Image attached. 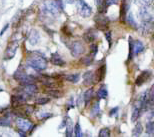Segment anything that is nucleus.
<instances>
[{
  "mask_svg": "<svg viewBox=\"0 0 154 137\" xmlns=\"http://www.w3.org/2000/svg\"><path fill=\"white\" fill-rule=\"evenodd\" d=\"M27 66L36 70V71H43L47 67V60L44 56L40 55L37 52H31L27 56L25 60Z\"/></svg>",
  "mask_w": 154,
  "mask_h": 137,
  "instance_id": "obj_1",
  "label": "nucleus"
},
{
  "mask_svg": "<svg viewBox=\"0 0 154 137\" xmlns=\"http://www.w3.org/2000/svg\"><path fill=\"white\" fill-rule=\"evenodd\" d=\"M41 10L45 14H47V15L57 16L62 9L58 6L56 0H46V1L42 4Z\"/></svg>",
  "mask_w": 154,
  "mask_h": 137,
  "instance_id": "obj_2",
  "label": "nucleus"
},
{
  "mask_svg": "<svg viewBox=\"0 0 154 137\" xmlns=\"http://www.w3.org/2000/svg\"><path fill=\"white\" fill-rule=\"evenodd\" d=\"M14 79H15L16 81L19 82V84L22 85V86L23 85L32 84V83H34V81H35L34 76L27 74L21 67L18 68L15 71V73H14Z\"/></svg>",
  "mask_w": 154,
  "mask_h": 137,
  "instance_id": "obj_3",
  "label": "nucleus"
},
{
  "mask_svg": "<svg viewBox=\"0 0 154 137\" xmlns=\"http://www.w3.org/2000/svg\"><path fill=\"white\" fill-rule=\"evenodd\" d=\"M76 6L78 13L80 14L82 17H89L92 14V9L91 7L86 3L84 0H76Z\"/></svg>",
  "mask_w": 154,
  "mask_h": 137,
  "instance_id": "obj_4",
  "label": "nucleus"
},
{
  "mask_svg": "<svg viewBox=\"0 0 154 137\" xmlns=\"http://www.w3.org/2000/svg\"><path fill=\"white\" fill-rule=\"evenodd\" d=\"M69 49L72 56H74V57H78V56L82 55L85 51V47L81 41H73L69 45Z\"/></svg>",
  "mask_w": 154,
  "mask_h": 137,
  "instance_id": "obj_5",
  "label": "nucleus"
},
{
  "mask_svg": "<svg viewBox=\"0 0 154 137\" xmlns=\"http://www.w3.org/2000/svg\"><path fill=\"white\" fill-rule=\"evenodd\" d=\"M94 20H95V23H96V26L99 30H105L108 27L109 19L105 15H103V14H98V15H96Z\"/></svg>",
  "mask_w": 154,
  "mask_h": 137,
  "instance_id": "obj_6",
  "label": "nucleus"
},
{
  "mask_svg": "<svg viewBox=\"0 0 154 137\" xmlns=\"http://www.w3.org/2000/svg\"><path fill=\"white\" fill-rule=\"evenodd\" d=\"M16 125H17L19 130H22L24 132L28 131L32 126L31 122L28 119H26V118H23V117H19L16 119Z\"/></svg>",
  "mask_w": 154,
  "mask_h": 137,
  "instance_id": "obj_7",
  "label": "nucleus"
},
{
  "mask_svg": "<svg viewBox=\"0 0 154 137\" xmlns=\"http://www.w3.org/2000/svg\"><path fill=\"white\" fill-rule=\"evenodd\" d=\"M152 76V72L150 70H144L143 72L140 73V75L135 80V84L137 86H141L142 84H144L146 81H148L149 78Z\"/></svg>",
  "mask_w": 154,
  "mask_h": 137,
  "instance_id": "obj_8",
  "label": "nucleus"
},
{
  "mask_svg": "<svg viewBox=\"0 0 154 137\" xmlns=\"http://www.w3.org/2000/svg\"><path fill=\"white\" fill-rule=\"evenodd\" d=\"M18 48V42L16 41H11V43L9 44L8 47H7L5 54H4V59H11L14 57L16 53V50Z\"/></svg>",
  "mask_w": 154,
  "mask_h": 137,
  "instance_id": "obj_9",
  "label": "nucleus"
},
{
  "mask_svg": "<svg viewBox=\"0 0 154 137\" xmlns=\"http://www.w3.org/2000/svg\"><path fill=\"white\" fill-rule=\"evenodd\" d=\"M17 90L25 92V93L29 94V95H34V94H36L37 92H38V87H37V85L32 83V84H28V85H23L20 89H17Z\"/></svg>",
  "mask_w": 154,
  "mask_h": 137,
  "instance_id": "obj_10",
  "label": "nucleus"
},
{
  "mask_svg": "<svg viewBox=\"0 0 154 137\" xmlns=\"http://www.w3.org/2000/svg\"><path fill=\"white\" fill-rule=\"evenodd\" d=\"M95 82V74L93 71H87L83 75V84L85 86H90Z\"/></svg>",
  "mask_w": 154,
  "mask_h": 137,
  "instance_id": "obj_11",
  "label": "nucleus"
},
{
  "mask_svg": "<svg viewBox=\"0 0 154 137\" xmlns=\"http://www.w3.org/2000/svg\"><path fill=\"white\" fill-rule=\"evenodd\" d=\"M97 38V32L93 29H89L87 30L83 35V39L85 40L87 43H92L94 42Z\"/></svg>",
  "mask_w": 154,
  "mask_h": 137,
  "instance_id": "obj_12",
  "label": "nucleus"
},
{
  "mask_svg": "<svg viewBox=\"0 0 154 137\" xmlns=\"http://www.w3.org/2000/svg\"><path fill=\"white\" fill-rule=\"evenodd\" d=\"M50 61L52 64L58 65V66H63L65 64V61L63 60L62 57L58 53H53L50 57Z\"/></svg>",
  "mask_w": 154,
  "mask_h": 137,
  "instance_id": "obj_13",
  "label": "nucleus"
},
{
  "mask_svg": "<svg viewBox=\"0 0 154 137\" xmlns=\"http://www.w3.org/2000/svg\"><path fill=\"white\" fill-rule=\"evenodd\" d=\"M38 40H39V33L37 30L33 29L29 34V37H28V41L31 45H36L38 43Z\"/></svg>",
  "mask_w": 154,
  "mask_h": 137,
  "instance_id": "obj_14",
  "label": "nucleus"
},
{
  "mask_svg": "<svg viewBox=\"0 0 154 137\" xmlns=\"http://www.w3.org/2000/svg\"><path fill=\"white\" fill-rule=\"evenodd\" d=\"M132 48H133V54H134V55H137V54L141 53L142 51H143L144 45L141 41H139V40H135V41L133 42Z\"/></svg>",
  "mask_w": 154,
  "mask_h": 137,
  "instance_id": "obj_15",
  "label": "nucleus"
},
{
  "mask_svg": "<svg viewBox=\"0 0 154 137\" xmlns=\"http://www.w3.org/2000/svg\"><path fill=\"white\" fill-rule=\"evenodd\" d=\"M18 109H19L20 111H22L23 112V114L24 115H30L31 113H33V111H34V108H33V106H31V105H21L18 107Z\"/></svg>",
  "mask_w": 154,
  "mask_h": 137,
  "instance_id": "obj_16",
  "label": "nucleus"
},
{
  "mask_svg": "<svg viewBox=\"0 0 154 137\" xmlns=\"http://www.w3.org/2000/svg\"><path fill=\"white\" fill-rule=\"evenodd\" d=\"M93 96H94V90H93V88L91 87V88L87 89V90L85 91V93H84L83 95V99H84V102L87 104V103L90 102V100L93 98Z\"/></svg>",
  "mask_w": 154,
  "mask_h": 137,
  "instance_id": "obj_17",
  "label": "nucleus"
},
{
  "mask_svg": "<svg viewBox=\"0 0 154 137\" xmlns=\"http://www.w3.org/2000/svg\"><path fill=\"white\" fill-rule=\"evenodd\" d=\"M94 74H95V82L101 81V80L103 79L104 74H105V66H101Z\"/></svg>",
  "mask_w": 154,
  "mask_h": 137,
  "instance_id": "obj_18",
  "label": "nucleus"
},
{
  "mask_svg": "<svg viewBox=\"0 0 154 137\" xmlns=\"http://www.w3.org/2000/svg\"><path fill=\"white\" fill-rule=\"evenodd\" d=\"M45 92L48 94V95L53 96V97H55V98H59V97H61V96L63 95V92L60 91V90H58V89L49 88V89H47V90H46Z\"/></svg>",
  "mask_w": 154,
  "mask_h": 137,
  "instance_id": "obj_19",
  "label": "nucleus"
},
{
  "mask_svg": "<svg viewBox=\"0 0 154 137\" xmlns=\"http://www.w3.org/2000/svg\"><path fill=\"white\" fill-rule=\"evenodd\" d=\"M107 95H108V91H107L106 86H105V85H102L97 91V97L99 99H104L107 97Z\"/></svg>",
  "mask_w": 154,
  "mask_h": 137,
  "instance_id": "obj_20",
  "label": "nucleus"
},
{
  "mask_svg": "<svg viewBox=\"0 0 154 137\" xmlns=\"http://www.w3.org/2000/svg\"><path fill=\"white\" fill-rule=\"evenodd\" d=\"M64 78L67 81L71 82V83H77L79 81V78H80V75L77 74V73H75V74H68V75H65Z\"/></svg>",
  "mask_w": 154,
  "mask_h": 137,
  "instance_id": "obj_21",
  "label": "nucleus"
},
{
  "mask_svg": "<svg viewBox=\"0 0 154 137\" xmlns=\"http://www.w3.org/2000/svg\"><path fill=\"white\" fill-rule=\"evenodd\" d=\"M142 131H143V127H142L141 123H137L135 125L134 129H133L132 131V136H140L142 133Z\"/></svg>",
  "mask_w": 154,
  "mask_h": 137,
  "instance_id": "obj_22",
  "label": "nucleus"
},
{
  "mask_svg": "<svg viewBox=\"0 0 154 137\" xmlns=\"http://www.w3.org/2000/svg\"><path fill=\"white\" fill-rule=\"evenodd\" d=\"M141 112H142L141 108L134 107V109H133V112H132V116H131V120H132L133 122L136 121V120L140 117V115H141Z\"/></svg>",
  "mask_w": 154,
  "mask_h": 137,
  "instance_id": "obj_23",
  "label": "nucleus"
},
{
  "mask_svg": "<svg viewBox=\"0 0 154 137\" xmlns=\"http://www.w3.org/2000/svg\"><path fill=\"white\" fill-rule=\"evenodd\" d=\"M93 58L94 57H93L91 54H89V55H86L81 58L80 62L84 65H90V64H92V62H93Z\"/></svg>",
  "mask_w": 154,
  "mask_h": 137,
  "instance_id": "obj_24",
  "label": "nucleus"
},
{
  "mask_svg": "<svg viewBox=\"0 0 154 137\" xmlns=\"http://www.w3.org/2000/svg\"><path fill=\"white\" fill-rule=\"evenodd\" d=\"M100 113V107H99V102L96 101V102L93 104L92 108H91V115L92 116H95L96 117L98 114Z\"/></svg>",
  "mask_w": 154,
  "mask_h": 137,
  "instance_id": "obj_25",
  "label": "nucleus"
},
{
  "mask_svg": "<svg viewBox=\"0 0 154 137\" xmlns=\"http://www.w3.org/2000/svg\"><path fill=\"white\" fill-rule=\"evenodd\" d=\"M12 124V121L9 117H2L0 118V126H10Z\"/></svg>",
  "mask_w": 154,
  "mask_h": 137,
  "instance_id": "obj_26",
  "label": "nucleus"
},
{
  "mask_svg": "<svg viewBox=\"0 0 154 137\" xmlns=\"http://www.w3.org/2000/svg\"><path fill=\"white\" fill-rule=\"evenodd\" d=\"M50 101V98L48 97H39L37 99H35V103L38 105H45Z\"/></svg>",
  "mask_w": 154,
  "mask_h": 137,
  "instance_id": "obj_27",
  "label": "nucleus"
},
{
  "mask_svg": "<svg viewBox=\"0 0 154 137\" xmlns=\"http://www.w3.org/2000/svg\"><path fill=\"white\" fill-rule=\"evenodd\" d=\"M146 133L151 135V134H154V122L153 121H149L148 123L146 124Z\"/></svg>",
  "mask_w": 154,
  "mask_h": 137,
  "instance_id": "obj_28",
  "label": "nucleus"
},
{
  "mask_svg": "<svg viewBox=\"0 0 154 137\" xmlns=\"http://www.w3.org/2000/svg\"><path fill=\"white\" fill-rule=\"evenodd\" d=\"M99 137H109L110 136V129L109 128H103L99 132Z\"/></svg>",
  "mask_w": 154,
  "mask_h": 137,
  "instance_id": "obj_29",
  "label": "nucleus"
},
{
  "mask_svg": "<svg viewBox=\"0 0 154 137\" xmlns=\"http://www.w3.org/2000/svg\"><path fill=\"white\" fill-rule=\"evenodd\" d=\"M74 133H75L76 137L82 136V132H81V128H80V124H79V122H77V123L75 124V127H74Z\"/></svg>",
  "mask_w": 154,
  "mask_h": 137,
  "instance_id": "obj_30",
  "label": "nucleus"
},
{
  "mask_svg": "<svg viewBox=\"0 0 154 137\" xmlns=\"http://www.w3.org/2000/svg\"><path fill=\"white\" fill-rule=\"evenodd\" d=\"M126 19H127V23H128V24L131 25L132 27H136V26H137L136 23H135V21L133 20V16H132L131 13L128 14L127 17H126Z\"/></svg>",
  "mask_w": 154,
  "mask_h": 137,
  "instance_id": "obj_31",
  "label": "nucleus"
},
{
  "mask_svg": "<svg viewBox=\"0 0 154 137\" xmlns=\"http://www.w3.org/2000/svg\"><path fill=\"white\" fill-rule=\"evenodd\" d=\"M72 133H73V127H72L71 123H69L66 125V132H65V134H66L67 137H71Z\"/></svg>",
  "mask_w": 154,
  "mask_h": 137,
  "instance_id": "obj_32",
  "label": "nucleus"
},
{
  "mask_svg": "<svg viewBox=\"0 0 154 137\" xmlns=\"http://www.w3.org/2000/svg\"><path fill=\"white\" fill-rule=\"evenodd\" d=\"M95 3L98 6V9H99L100 12H103L102 7H103V5L105 6V0H95ZM105 8H106V6H105Z\"/></svg>",
  "mask_w": 154,
  "mask_h": 137,
  "instance_id": "obj_33",
  "label": "nucleus"
},
{
  "mask_svg": "<svg viewBox=\"0 0 154 137\" xmlns=\"http://www.w3.org/2000/svg\"><path fill=\"white\" fill-rule=\"evenodd\" d=\"M97 51H98L97 45H94V44H93V45H91V47H90V54L93 56V57H94V56L97 54Z\"/></svg>",
  "mask_w": 154,
  "mask_h": 137,
  "instance_id": "obj_34",
  "label": "nucleus"
},
{
  "mask_svg": "<svg viewBox=\"0 0 154 137\" xmlns=\"http://www.w3.org/2000/svg\"><path fill=\"white\" fill-rule=\"evenodd\" d=\"M52 116V114L51 113H45V112H41L38 114V117L40 118V119H46V118H49Z\"/></svg>",
  "mask_w": 154,
  "mask_h": 137,
  "instance_id": "obj_35",
  "label": "nucleus"
},
{
  "mask_svg": "<svg viewBox=\"0 0 154 137\" xmlns=\"http://www.w3.org/2000/svg\"><path fill=\"white\" fill-rule=\"evenodd\" d=\"M119 0H105V6L106 8L110 5H114V4H117Z\"/></svg>",
  "mask_w": 154,
  "mask_h": 137,
  "instance_id": "obj_36",
  "label": "nucleus"
},
{
  "mask_svg": "<svg viewBox=\"0 0 154 137\" xmlns=\"http://www.w3.org/2000/svg\"><path fill=\"white\" fill-rule=\"evenodd\" d=\"M105 37H106L107 41H108L109 46H111V31H109V30L105 31Z\"/></svg>",
  "mask_w": 154,
  "mask_h": 137,
  "instance_id": "obj_37",
  "label": "nucleus"
},
{
  "mask_svg": "<svg viewBox=\"0 0 154 137\" xmlns=\"http://www.w3.org/2000/svg\"><path fill=\"white\" fill-rule=\"evenodd\" d=\"M117 110H118V107H115V108H113V109H111L110 110V116H113V115L117 112Z\"/></svg>",
  "mask_w": 154,
  "mask_h": 137,
  "instance_id": "obj_38",
  "label": "nucleus"
},
{
  "mask_svg": "<svg viewBox=\"0 0 154 137\" xmlns=\"http://www.w3.org/2000/svg\"><path fill=\"white\" fill-rule=\"evenodd\" d=\"M17 132H18V134H19L20 136H22V137L26 136V132H24V131H22V130H19V129L17 130Z\"/></svg>",
  "mask_w": 154,
  "mask_h": 137,
  "instance_id": "obj_39",
  "label": "nucleus"
},
{
  "mask_svg": "<svg viewBox=\"0 0 154 137\" xmlns=\"http://www.w3.org/2000/svg\"><path fill=\"white\" fill-rule=\"evenodd\" d=\"M8 27H9V24H6V25H5V26H4V28H3V29H2V30H1V32H0V35L4 34V32H5V31H6V30H7V28H8Z\"/></svg>",
  "mask_w": 154,
  "mask_h": 137,
  "instance_id": "obj_40",
  "label": "nucleus"
},
{
  "mask_svg": "<svg viewBox=\"0 0 154 137\" xmlns=\"http://www.w3.org/2000/svg\"><path fill=\"white\" fill-rule=\"evenodd\" d=\"M151 1H152V0H143V2H144L145 4H150Z\"/></svg>",
  "mask_w": 154,
  "mask_h": 137,
  "instance_id": "obj_41",
  "label": "nucleus"
},
{
  "mask_svg": "<svg viewBox=\"0 0 154 137\" xmlns=\"http://www.w3.org/2000/svg\"><path fill=\"white\" fill-rule=\"evenodd\" d=\"M66 2H67V3H73L74 0H66Z\"/></svg>",
  "mask_w": 154,
  "mask_h": 137,
  "instance_id": "obj_42",
  "label": "nucleus"
}]
</instances>
